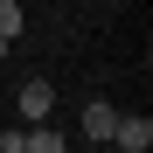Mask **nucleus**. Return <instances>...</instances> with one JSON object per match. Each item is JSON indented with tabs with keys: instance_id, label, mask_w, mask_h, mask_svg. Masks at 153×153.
Segmentation results:
<instances>
[{
	"instance_id": "1",
	"label": "nucleus",
	"mask_w": 153,
	"mask_h": 153,
	"mask_svg": "<svg viewBox=\"0 0 153 153\" xmlns=\"http://www.w3.org/2000/svg\"><path fill=\"white\" fill-rule=\"evenodd\" d=\"M49 111H56V84H49V76H28V84H21V118H49Z\"/></svg>"
},
{
	"instance_id": "2",
	"label": "nucleus",
	"mask_w": 153,
	"mask_h": 153,
	"mask_svg": "<svg viewBox=\"0 0 153 153\" xmlns=\"http://www.w3.org/2000/svg\"><path fill=\"white\" fill-rule=\"evenodd\" d=\"M111 146L146 153V146H153V118H118V125H111Z\"/></svg>"
},
{
	"instance_id": "3",
	"label": "nucleus",
	"mask_w": 153,
	"mask_h": 153,
	"mask_svg": "<svg viewBox=\"0 0 153 153\" xmlns=\"http://www.w3.org/2000/svg\"><path fill=\"white\" fill-rule=\"evenodd\" d=\"M111 125H118V111L97 97V105H84V139H111Z\"/></svg>"
},
{
	"instance_id": "4",
	"label": "nucleus",
	"mask_w": 153,
	"mask_h": 153,
	"mask_svg": "<svg viewBox=\"0 0 153 153\" xmlns=\"http://www.w3.org/2000/svg\"><path fill=\"white\" fill-rule=\"evenodd\" d=\"M21 28H28V14H21V0H0V35H7V42H14Z\"/></svg>"
},
{
	"instance_id": "5",
	"label": "nucleus",
	"mask_w": 153,
	"mask_h": 153,
	"mask_svg": "<svg viewBox=\"0 0 153 153\" xmlns=\"http://www.w3.org/2000/svg\"><path fill=\"white\" fill-rule=\"evenodd\" d=\"M28 146H35V153H63V132H42V125H35V132H28Z\"/></svg>"
}]
</instances>
